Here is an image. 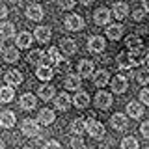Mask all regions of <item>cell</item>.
<instances>
[{"label":"cell","instance_id":"obj_5","mask_svg":"<svg viewBox=\"0 0 149 149\" xmlns=\"http://www.w3.org/2000/svg\"><path fill=\"white\" fill-rule=\"evenodd\" d=\"M110 104H112V93L104 91V90L97 91V95H95V106L97 108L106 110V108H110Z\"/></svg>","mask_w":149,"mask_h":149},{"label":"cell","instance_id":"obj_7","mask_svg":"<svg viewBox=\"0 0 149 149\" xmlns=\"http://www.w3.org/2000/svg\"><path fill=\"white\" fill-rule=\"evenodd\" d=\"M13 36H15V24H13V22H8V21L0 22V39L9 41Z\"/></svg>","mask_w":149,"mask_h":149},{"label":"cell","instance_id":"obj_12","mask_svg":"<svg viewBox=\"0 0 149 149\" xmlns=\"http://www.w3.org/2000/svg\"><path fill=\"white\" fill-rule=\"evenodd\" d=\"M110 17H112V13L106 8H99L95 11V15H93V21H95V24L104 26V24H108V22H110Z\"/></svg>","mask_w":149,"mask_h":149},{"label":"cell","instance_id":"obj_14","mask_svg":"<svg viewBox=\"0 0 149 149\" xmlns=\"http://www.w3.org/2000/svg\"><path fill=\"white\" fill-rule=\"evenodd\" d=\"M36 77L43 82H49L50 78L54 77V69L50 67V65H39V67L36 69Z\"/></svg>","mask_w":149,"mask_h":149},{"label":"cell","instance_id":"obj_6","mask_svg":"<svg viewBox=\"0 0 149 149\" xmlns=\"http://www.w3.org/2000/svg\"><path fill=\"white\" fill-rule=\"evenodd\" d=\"M54 112L50 110V108H43V110H39V114H37V123L41 125V127H49V125H52L54 123Z\"/></svg>","mask_w":149,"mask_h":149},{"label":"cell","instance_id":"obj_47","mask_svg":"<svg viewBox=\"0 0 149 149\" xmlns=\"http://www.w3.org/2000/svg\"><path fill=\"white\" fill-rule=\"evenodd\" d=\"M0 149H4V142H2V140H0Z\"/></svg>","mask_w":149,"mask_h":149},{"label":"cell","instance_id":"obj_34","mask_svg":"<svg viewBox=\"0 0 149 149\" xmlns=\"http://www.w3.org/2000/svg\"><path fill=\"white\" fill-rule=\"evenodd\" d=\"M86 130V121H84L82 118H78V119H74L73 123H71V132L73 134H77V136H80V134Z\"/></svg>","mask_w":149,"mask_h":149},{"label":"cell","instance_id":"obj_21","mask_svg":"<svg viewBox=\"0 0 149 149\" xmlns=\"http://www.w3.org/2000/svg\"><path fill=\"white\" fill-rule=\"evenodd\" d=\"M80 84H82L80 74H67V77H65V80H63L65 90H78V88H80Z\"/></svg>","mask_w":149,"mask_h":149},{"label":"cell","instance_id":"obj_31","mask_svg":"<svg viewBox=\"0 0 149 149\" xmlns=\"http://www.w3.org/2000/svg\"><path fill=\"white\" fill-rule=\"evenodd\" d=\"M15 97V90L11 86H2L0 88V102H11Z\"/></svg>","mask_w":149,"mask_h":149},{"label":"cell","instance_id":"obj_9","mask_svg":"<svg viewBox=\"0 0 149 149\" xmlns=\"http://www.w3.org/2000/svg\"><path fill=\"white\" fill-rule=\"evenodd\" d=\"M127 88H129V82L123 74H118V77L112 78V91L114 93H125Z\"/></svg>","mask_w":149,"mask_h":149},{"label":"cell","instance_id":"obj_41","mask_svg":"<svg viewBox=\"0 0 149 149\" xmlns=\"http://www.w3.org/2000/svg\"><path fill=\"white\" fill-rule=\"evenodd\" d=\"M140 132H142V136H143V138H149V121L142 123V127H140Z\"/></svg>","mask_w":149,"mask_h":149},{"label":"cell","instance_id":"obj_45","mask_svg":"<svg viewBox=\"0 0 149 149\" xmlns=\"http://www.w3.org/2000/svg\"><path fill=\"white\" fill-rule=\"evenodd\" d=\"M78 2H80V4H84V6H90V4L93 2V0H78Z\"/></svg>","mask_w":149,"mask_h":149},{"label":"cell","instance_id":"obj_2","mask_svg":"<svg viewBox=\"0 0 149 149\" xmlns=\"http://www.w3.org/2000/svg\"><path fill=\"white\" fill-rule=\"evenodd\" d=\"M21 130L26 138H39L41 136V125L34 119H24L21 123Z\"/></svg>","mask_w":149,"mask_h":149},{"label":"cell","instance_id":"obj_19","mask_svg":"<svg viewBox=\"0 0 149 149\" xmlns=\"http://www.w3.org/2000/svg\"><path fill=\"white\" fill-rule=\"evenodd\" d=\"M43 60H45V52L39 50V49L30 50V54L26 56V62L30 65H43Z\"/></svg>","mask_w":149,"mask_h":149},{"label":"cell","instance_id":"obj_15","mask_svg":"<svg viewBox=\"0 0 149 149\" xmlns=\"http://www.w3.org/2000/svg\"><path fill=\"white\" fill-rule=\"evenodd\" d=\"M26 17L30 19V21H41V19H43V8H41L39 4H30V6L26 8Z\"/></svg>","mask_w":149,"mask_h":149},{"label":"cell","instance_id":"obj_26","mask_svg":"<svg viewBox=\"0 0 149 149\" xmlns=\"http://www.w3.org/2000/svg\"><path fill=\"white\" fill-rule=\"evenodd\" d=\"M74 106L77 108H88L90 106V95H88L86 91H78V93H74Z\"/></svg>","mask_w":149,"mask_h":149},{"label":"cell","instance_id":"obj_42","mask_svg":"<svg viewBox=\"0 0 149 149\" xmlns=\"http://www.w3.org/2000/svg\"><path fill=\"white\" fill-rule=\"evenodd\" d=\"M143 13H146V9H136V11L132 13L134 21H142V19H143Z\"/></svg>","mask_w":149,"mask_h":149},{"label":"cell","instance_id":"obj_24","mask_svg":"<svg viewBox=\"0 0 149 149\" xmlns=\"http://www.w3.org/2000/svg\"><path fill=\"white\" fill-rule=\"evenodd\" d=\"M108 80H110V73L106 71V69H101V71H97L95 74H93V84H95V86H99V88L106 86Z\"/></svg>","mask_w":149,"mask_h":149},{"label":"cell","instance_id":"obj_40","mask_svg":"<svg viewBox=\"0 0 149 149\" xmlns=\"http://www.w3.org/2000/svg\"><path fill=\"white\" fill-rule=\"evenodd\" d=\"M43 149H62V146H60V142H56V140H50V142L45 143Z\"/></svg>","mask_w":149,"mask_h":149},{"label":"cell","instance_id":"obj_33","mask_svg":"<svg viewBox=\"0 0 149 149\" xmlns=\"http://www.w3.org/2000/svg\"><path fill=\"white\" fill-rule=\"evenodd\" d=\"M19 49H15V47H9V49L4 50V60H6L8 63H15L17 60H19Z\"/></svg>","mask_w":149,"mask_h":149},{"label":"cell","instance_id":"obj_37","mask_svg":"<svg viewBox=\"0 0 149 149\" xmlns=\"http://www.w3.org/2000/svg\"><path fill=\"white\" fill-rule=\"evenodd\" d=\"M140 101H142L143 104H149V88H143V90L140 91Z\"/></svg>","mask_w":149,"mask_h":149},{"label":"cell","instance_id":"obj_17","mask_svg":"<svg viewBox=\"0 0 149 149\" xmlns=\"http://www.w3.org/2000/svg\"><path fill=\"white\" fill-rule=\"evenodd\" d=\"M15 114L13 112H9V110H4L2 114H0V127H4V129H11L13 125H15Z\"/></svg>","mask_w":149,"mask_h":149},{"label":"cell","instance_id":"obj_18","mask_svg":"<svg viewBox=\"0 0 149 149\" xmlns=\"http://www.w3.org/2000/svg\"><path fill=\"white\" fill-rule=\"evenodd\" d=\"M110 123L116 130H125L127 125H129V119H127V116H123V114H114L112 119H110Z\"/></svg>","mask_w":149,"mask_h":149},{"label":"cell","instance_id":"obj_23","mask_svg":"<svg viewBox=\"0 0 149 149\" xmlns=\"http://www.w3.org/2000/svg\"><path fill=\"white\" fill-rule=\"evenodd\" d=\"M50 28L49 26H37L36 28V32H34V36H36V39L39 41V43H47V41H50Z\"/></svg>","mask_w":149,"mask_h":149},{"label":"cell","instance_id":"obj_11","mask_svg":"<svg viewBox=\"0 0 149 149\" xmlns=\"http://www.w3.org/2000/svg\"><path fill=\"white\" fill-rule=\"evenodd\" d=\"M65 26H67V30H73V32L82 30L84 28V19L80 15H69V17H65Z\"/></svg>","mask_w":149,"mask_h":149},{"label":"cell","instance_id":"obj_27","mask_svg":"<svg viewBox=\"0 0 149 149\" xmlns=\"http://www.w3.org/2000/svg\"><path fill=\"white\" fill-rule=\"evenodd\" d=\"M125 45H127V49L130 52H140V49H142V39H140L138 36H129L127 39H125Z\"/></svg>","mask_w":149,"mask_h":149},{"label":"cell","instance_id":"obj_28","mask_svg":"<svg viewBox=\"0 0 149 149\" xmlns=\"http://www.w3.org/2000/svg\"><path fill=\"white\" fill-rule=\"evenodd\" d=\"M112 13H114L116 19H125L129 15V6L125 2H116L114 4V9H112Z\"/></svg>","mask_w":149,"mask_h":149},{"label":"cell","instance_id":"obj_4","mask_svg":"<svg viewBox=\"0 0 149 149\" xmlns=\"http://www.w3.org/2000/svg\"><path fill=\"white\" fill-rule=\"evenodd\" d=\"M86 130L90 132L91 138H102L104 136V127H102V123L95 119H88L86 121Z\"/></svg>","mask_w":149,"mask_h":149},{"label":"cell","instance_id":"obj_43","mask_svg":"<svg viewBox=\"0 0 149 149\" xmlns=\"http://www.w3.org/2000/svg\"><path fill=\"white\" fill-rule=\"evenodd\" d=\"M8 17V8L4 4H0V19H6Z\"/></svg>","mask_w":149,"mask_h":149},{"label":"cell","instance_id":"obj_16","mask_svg":"<svg viewBox=\"0 0 149 149\" xmlns=\"http://www.w3.org/2000/svg\"><path fill=\"white\" fill-rule=\"evenodd\" d=\"M19 104H21L22 110H34L37 101H36V97L32 95V93H22L21 99H19Z\"/></svg>","mask_w":149,"mask_h":149},{"label":"cell","instance_id":"obj_1","mask_svg":"<svg viewBox=\"0 0 149 149\" xmlns=\"http://www.w3.org/2000/svg\"><path fill=\"white\" fill-rule=\"evenodd\" d=\"M140 56L138 52H121L118 54V67L119 69H130L132 65H138L140 63Z\"/></svg>","mask_w":149,"mask_h":149},{"label":"cell","instance_id":"obj_22","mask_svg":"<svg viewBox=\"0 0 149 149\" xmlns=\"http://www.w3.org/2000/svg\"><path fill=\"white\" fill-rule=\"evenodd\" d=\"M15 45H17V49H30L32 34L30 32H21V34L17 36V39H15Z\"/></svg>","mask_w":149,"mask_h":149},{"label":"cell","instance_id":"obj_30","mask_svg":"<svg viewBox=\"0 0 149 149\" xmlns=\"http://www.w3.org/2000/svg\"><path fill=\"white\" fill-rule=\"evenodd\" d=\"M106 36H108V39L112 41H118L121 36H123V26L121 24H112L106 28Z\"/></svg>","mask_w":149,"mask_h":149},{"label":"cell","instance_id":"obj_36","mask_svg":"<svg viewBox=\"0 0 149 149\" xmlns=\"http://www.w3.org/2000/svg\"><path fill=\"white\" fill-rule=\"evenodd\" d=\"M136 82L140 84H149V69L147 67H142V69H138V73H136Z\"/></svg>","mask_w":149,"mask_h":149},{"label":"cell","instance_id":"obj_32","mask_svg":"<svg viewBox=\"0 0 149 149\" xmlns=\"http://www.w3.org/2000/svg\"><path fill=\"white\" fill-rule=\"evenodd\" d=\"M37 93H39V97H41L43 101H50V99H54V93H56V90H54V86L47 84V86H41L39 90H37Z\"/></svg>","mask_w":149,"mask_h":149},{"label":"cell","instance_id":"obj_29","mask_svg":"<svg viewBox=\"0 0 149 149\" xmlns=\"http://www.w3.org/2000/svg\"><path fill=\"white\" fill-rule=\"evenodd\" d=\"M78 74L80 77H90V74H93V62H90V60H80L78 62Z\"/></svg>","mask_w":149,"mask_h":149},{"label":"cell","instance_id":"obj_8","mask_svg":"<svg viewBox=\"0 0 149 149\" xmlns=\"http://www.w3.org/2000/svg\"><path fill=\"white\" fill-rule=\"evenodd\" d=\"M104 47H106L104 37H101V36H93V37H90V41H88V49H90L91 52H95V54L102 52Z\"/></svg>","mask_w":149,"mask_h":149},{"label":"cell","instance_id":"obj_20","mask_svg":"<svg viewBox=\"0 0 149 149\" xmlns=\"http://www.w3.org/2000/svg\"><path fill=\"white\" fill-rule=\"evenodd\" d=\"M71 102H73V99L67 95V93H60V95L54 99V104H56V108H58V110H62V112H65V110H67L69 106H71Z\"/></svg>","mask_w":149,"mask_h":149},{"label":"cell","instance_id":"obj_3","mask_svg":"<svg viewBox=\"0 0 149 149\" xmlns=\"http://www.w3.org/2000/svg\"><path fill=\"white\" fill-rule=\"evenodd\" d=\"M65 60H63V54H62V50L58 49V47H52V49H49V52L45 54V60H43V65H50V63H54V65H60V63H63Z\"/></svg>","mask_w":149,"mask_h":149},{"label":"cell","instance_id":"obj_25","mask_svg":"<svg viewBox=\"0 0 149 149\" xmlns=\"http://www.w3.org/2000/svg\"><path fill=\"white\" fill-rule=\"evenodd\" d=\"M127 114L130 118L138 119V118H142V114H143V106L140 104V102H136V101H130L127 104Z\"/></svg>","mask_w":149,"mask_h":149},{"label":"cell","instance_id":"obj_46","mask_svg":"<svg viewBox=\"0 0 149 149\" xmlns=\"http://www.w3.org/2000/svg\"><path fill=\"white\" fill-rule=\"evenodd\" d=\"M143 62H146V63H149V52L146 54V58H143Z\"/></svg>","mask_w":149,"mask_h":149},{"label":"cell","instance_id":"obj_38","mask_svg":"<svg viewBox=\"0 0 149 149\" xmlns=\"http://www.w3.org/2000/svg\"><path fill=\"white\" fill-rule=\"evenodd\" d=\"M71 147H73V149H82V147H84V142H82V138H80V136L73 138V140H71Z\"/></svg>","mask_w":149,"mask_h":149},{"label":"cell","instance_id":"obj_13","mask_svg":"<svg viewBox=\"0 0 149 149\" xmlns=\"http://www.w3.org/2000/svg\"><path fill=\"white\" fill-rule=\"evenodd\" d=\"M60 50H62V54L65 56H71L77 52V43H74L73 39H69V37H63L62 41H60V47H58Z\"/></svg>","mask_w":149,"mask_h":149},{"label":"cell","instance_id":"obj_39","mask_svg":"<svg viewBox=\"0 0 149 149\" xmlns=\"http://www.w3.org/2000/svg\"><path fill=\"white\" fill-rule=\"evenodd\" d=\"M60 8L62 9H73L74 8V0H60Z\"/></svg>","mask_w":149,"mask_h":149},{"label":"cell","instance_id":"obj_35","mask_svg":"<svg viewBox=\"0 0 149 149\" xmlns=\"http://www.w3.org/2000/svg\"><path fill=\"white\" fill-rule=\"evenodd\" d=\"M138 140L134 136H127L123 138V142H121V149H138Z\"/></svg>","mask_w":149,"mask_h":149},{"label":"cell","instance_id":"obj_48","mask_svg":"<svg viewBox=\"0 0 149 149\" xmlns=\"http://www.w3.org/2000/svg\"><path fill=\"white\" fill-rule=\"evenodd\" d=\"M9 2H15L17 4V2H21V0H9Z\"/></svg>","mask_w":149,"mask_h":149},{"label":"cell","instance_id":"obj_10","mask_svg":"<svg viewBox=\"0 0 149 149\" xmlns=\"http://www.w3.org/2000/svg\"><path fill=\"white\" fill-rule=\"evenodd\" d=\"M4 80H6L8 86H19V84L22 82V73L17 71V69H9V71L4 74Z\"/></svg>","mask_w":149,"mask_h":149},{"label":"cell","instance_id":"obj_44","mask_svg":"<svg viewBox=\"0 0 149 149\" xmlns=\"http://www.w3.org/2000/svg\"><path fill=\"white\" fill-rule=\"evenodd\" d=\"M142 4H143V9L149 11V0H142Z\"/></svg>","mask_w":149,"mask_h":149}]
</instances>
